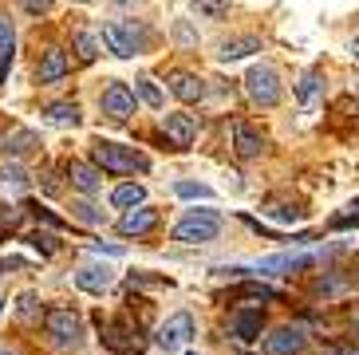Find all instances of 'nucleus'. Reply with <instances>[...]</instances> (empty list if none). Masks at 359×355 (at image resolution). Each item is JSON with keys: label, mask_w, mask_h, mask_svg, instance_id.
Wrapping results in <instances>:
<instances>
[{"label": "nucleus", "mask_w": 359, "mask_h": 355, "mask_svg": "<svg viewBox=\"0 0 359 355\" xmlns=\"http://www.w3.org/2000/svg\"><path fill=\"white\" fill-rule=\"evenodd\" d=\"M91 158H95V170H107V174H135V170L150 166L138 150L118 147V142H95V147H91Z\"/></svg>", "instance_id": "1"}, {"label": "nucleus", "mask_w": 359, "mask_h": 355, "mask_svg": "<svg viewBox=\"0 0 359 355\" xmlns=\"http://www.w3.org/2000/svg\"><path fill=\"white\" fill-rule=\"evenodd\" d=\"M99 40H103L118 60H130V55L142 52V43H147V28L135 24V20H111V24H103V36H99Z\"/></svg>", "instance_id": "2"}, {"label": "nucleus", "mask_w": 359, "mask_h": 355, "mask_svg": "<svg viewBox=\"0 0 359 355\" xmlns=\"http://www.w3.org/2000/svg\"><path fill=\"white\" fill-rule=\"evenodd\" d=\"M217 233H222V217H217L213 209H190V213L174 225V241H182V245H205V241H213Z\"/></svg>", "instance_id": "3"}, {"label": "nucleus", "mask_w": 359, "mask_h": 355, "mask_svg": "<svg viewBox=\"0 0 359 355\" xmlns=\"http://www.w3.org/2000/svg\"><path fill=\"white\" fill-rule=\"evenodd\" d=\"M43 332L52 335L55 347H79V340H83V320L72 308H52V312L43 316Z\"/></svg>", "instance_id": "4"}, {"label": "nucleus", "mask_w": 359, "mask_h": 355, "mask_svg": "<svg viewBox=\"0 0 359 355\" xmlns=\"http://www.w3.org/2000/svg\"><path fill=\"white\" fill-rule=\"evenodd\" d=\"M245 91H249V99H253V103L276 107L285 87H280V75H276L273 67H264V63H261V67H253V72L245 75Z\"/></svg>", "instance_id": "5"}, {"label": "nucleus", "mask_w": 359, "mask_h": 355, "mask_svg": "<svg viewBox=\"0 0 359 355\" xmlns=\"http://www.w3.org/2000/svg\"><path fill=\"white\" fill-rule=\"evenodd\" d=\"M103 344L111 347V351H118V355H127V351H142V340H138L135 320H130V316H118V320L103 324Z\"/></svg>", "instance_id": "6"}, {"label": "nucleus", "mask_w": 359, "mask_h": 355, "mask_svg": "<svg viewBox=\"0 0 359 355\" xmlns=\"http://www.w3.org/2000/svg\"><path fill=\"white\" fill-rule=\"evenodd\" d=\"M190 340H194V316L190 312L170 316L166 324L158 328V347H166V351H178V347H186Z\"/></svg>", "instance_id": "7"}, {"label": "nucleus", "mask_w": 359, "mask_h": 355, "mask_svg": "<svg viewBox=\"0 0 359 355\" xmlns=\"http://www.w3.org/2000/svg\"><path fill=\"white\" fill-rule=\"evenodd\" d=\"M103 115L115 119V123H127L135 115V91L127 83H111L103 91Z\"/></svg>", "instance_id": "8"}, {"label": "nucleus", "mask_w": 359, "mask_h": 355, "mask_svg": "<svg viewBox=\"0 0 359 355\" xmlns=\"http://www.w3.org/2000/svg\"><path fill=\"white\" fill-rule=\"evenodd\" d=\"M308 344V335L300 328H276L273 335H264V351L269 355H300Z\"/></svg>", "instance_id": "9"}, {"label": "nucleus", "mask_w": 359, "mask_h": 355, "mask_svg": "<svg viewBox=\"0 0 359 355\" xmlns=\"http://www.w3.org/2000/svg\"><path fill=\"white\" fill-rule=\"evenodd\" d=\"M233 150H237V158H261L264 135L249 123H233Z\"/></svg>", "instance_id": "10"}, {"label": "nucleus", "mask_w": 359, "mask_h": 355, "mask_svg": "<svg viewBox=\"0 0 359 355\" xmlns=\"http://www.w3.org/2000/svg\"><path fill=\"white\" fill-rule=\"evenodd\" d=\"M158 225V209H127L123 217H118V233L123 237H142Z\"/></svg>", "instance_id": "11"}, {"label": "nucleus", "mask_w": 359, "mask_h": 355, "mask_svg": "<svg viewBox=\"0 0 359 355\" xmlns=\"http://www.w3.org/2000/svg\"><path fill=\"white\" fill-rule=\"evenodd\" d=\"M67 67H72V63H67V55L60 52V48H48V52L40 55V67H36V79H40V83H60V79L67 75Z\"/></svg>", "instance_id": "12"}, {"label": "nucleus", "mask_w": 359, "mask_h": 355, "mask_svg": "<svg viewBox=\"0 0 359 355\" xmlns=\"http://www.w3.org/2000/svg\"><path fill=\"white\" fill-rule=\"evenodd\" d=\"M170 91L178 95L182 103H201V99H205V83H201L198 75H190V72H174L170 75Z\"/></svg>", "instance_id": "13"}, {"label": "nucleus", "mask_w": 359, "mask_h": 355, "mask_svg": "<svg viewBox=\"0 0 359 355\" xmlns=\"http://www.w3.org/2000/svg\"><path fill=\"white\" fill-rule=\"evenodd\" d=\"M162 130H166V138L174 142V147H190L194 135H198V126H194V119H190V115H166Z\"/></svg>", "instance_id": "14"}, {"label": "nucleus", "mask_w": 359, "mask_h": 355, "mask_svg": "<svg viewBox=\"0 0 359 355\" xmlns=\"http://www.w3.org/2000/svg\"><path fill=\"white\" fill-rule=\"evenodd\" d=\"M320 257H292V253H285V257H264V261H257V272H292V269H308V264H316Z\"/></svg>", "instance_id": "15"}, {"label": "nucleus", "mask_w": 359, "mask_h": 355, "mask_svg": "<svg viewBox=\"0 0 359 355\" xmlns=\"http://www.w3.org/2000/svg\"><path fill=\"white\" fill-rule=\"evenodd\" d=\"M67 178H72V186L83 189V194H95V189L103 186V174H99L95 166H87V162H72V166H67Z\"/></svg>", "instance_id": "16"}, {"label": "nucleus", "mask_w": 359, "mask_h": 355, "mask_svg": "<svg viewBox=\"0 0 359 355\" xmlns=\"http://www.w3.org/2000/svg\"><path fill=\"white\" fill-rule=\"evenodd\" d=\"M261 52V40L257 36H237V40H225L222 52H217V60L222 63H233V60H245V55Z\"/></svg>", "instance_id": "17"}, {"label": "nucleus", "mask_w": 359, "mask_h": 355, "mask_svg": "<svg viewBox=\"0 0 359 355\" xmlns=\"http://www.w3.org/2000/svg\"><path fill=\"white\" fill-rule=\"evenodd\" d=\"M261 328H264L261 312H237V316H233V335H237L241 344H253V340H261Z\"/></svg>", "instance_id": "18"}, {"label": "nucleus", "mask_w": 359, "mask_h": 355, "mask_svg": "<svg viewBox=\"0 0 359 355\" xmlns=\"http://www.w3.org/2000/svg\"><path fill=\"white\" fill-rule=\"evenodd\" d=\"M75 284L83 288V293H103L107 284H111V272L103 264H83V269L75 272Z\"/></svg>", "instance_id": "19"}, {"label": "nucleus", "mask_w": 359, "mask_h": 355, "mask_svg": "<svg viewBox=\"0 0 359 355\" xmlns=\"http://www.w3.org/2000/svg\"><path fill=\"white\" fill-rule=\"evenodd\" d=\"M320 87H324V79H320V72H304V79L296 83V99H300V107H312V103H316Z\"/></svg>", "instance_id": "20"}, {"label": "nucleus", "mask_w": 359, "mask_h": 355, "mask_svg": "<svg viewBox=\"0 0 359 355\" xmlns=\"http://www.w3.org/2000/svg\"><path fill=\"white\" fill-rule=\"evenodd\" d=\"M111 201H115L118 209H130V206H142L147 201V189L138 186V182H127V186H118L115 194H111Z\"/></svg>", "instance_id": "21"}, {"label": "nucleus", "mask_w": 359, "mask_h": 355, "mask_svg": "<svg viewBox=\"0 0 359 355\" xmlns=\"http://www.w3.org/2000/svg\"><path fill=\"white\" fill-rule=\"evenodd\" d=\"M43 115L52 119L55 126H75V123H79V107H75V103H52Z\"/></svg>", "instance_id": "22"}, {"label": "nucleus", "mask_w": 359, "mask_h": 355, "mask_svg": "<svg viewBox=\"0 0 359 355\" xmlns=\"http://www.w3.org/2000/svg\"><path fill=\"white\" fill-rule=\"evenodd\" d=\"M75 52H79L83 63H91L99 55V36L95 32H79V36H75Z\"/></svg>", "instance_id": "23"}, {"label": "nucleus", "mask_w": 359, "mask_h": 355, "mask_svg": "<svg viewBox=\"0 0 359 355\" xmlns=\"http://www.w3.org/2000/svg\"><path fill=\"white\" fill-rule=\"evenodd\" d=\"M135 91H138V99H142L147 107H154V111L162 107V91L154 87V79H147V75H142V79H135Z\"/></svg>", "instance_id": "24"}, {"label": "nucleus", "mask_w": 359, "mask_h": 355, "mask_svg": "<svg viewBox=\"0 0 359 355\" xmlns=\"http://www.w3.org/2000/svg\"><path fill=\"white\" fill-rule=\"evenodd\" d=\"M32 147H36V135H32V130H16V135L4 142V150H8L12 158H16V154H28Z\"/></svg>", "instance_id": "25"}, {"label": "nucleus", "mask_w": 359, "mask_h": 355, "mask_svg": "<svg viewBox=\"0 0 359 355\" xmlns=\"http://www.w3.org/2000/svg\"><path fill=\"white\" fill-rule=\"evenodd\" d=\"M194 8H198V16H210V20H222V16H229V0H198Z\"/></svg>", "instance_id": "26"}, {"label": "nucleus", "mask_w": 359, "mask_h": 355, "mask_svg": "<svg viewBox=\"0 0 359 355\" xmlns=\"http://www.w3.org/2000/svg\"><path fill=\"white\" fill-rule=\"evenodd\" d=\"M0 182H4V186H24L28 174H24L20 162H4V166H0Z\"/></svg>", "instance_id": "27"}, {"label": "nucleus", "mask_w": 359, "mask_h": 355, "mask_svg": "<svg viewBox=\"0 0 359 355\" xmlns=\"http://www.w3.org/2000/svg\"><path fill=\"white\" fill-rule=\"evenodd\" d=\"M264 213H269L273 221H285V225H296V221H300V209H296V206H276V201H273Z\"/></svg>", "instance_id": "28"}, {"label": "nucleus", "mask_w": 359, "mask_h": 355, "mask_svg": "<svg viewBox=\"0 0 359 355\" xmlns=\"http://www.w3.org/2000/svg\"><path fill=\"white\" fill-rule=\"evenodd\" d=\"M351 225H359V201H351L344 213H336V217H332V229H351Z\"/></svg>", "instance_id": "29"}, {"label": "nucleus", "mask_w": 359, "mask_h": 355, "mask_svg": "<svg viewBox=\"0 0 359 355\" xmlns=\"http://www.w3.org/2000/svg\"><path fill=\"white\" fill-rule=\"evenodd\" d=\"M174 194H178V198H213V189L210 186H198V182H178Z\"/></svg>", "instance_id": "30"}, {"label": "nucleus", "mask_w": 359, "mask_h": 355, "mask_svg": "<svg viewBox=\"0 0 359 355\" xmlns=\"http://www.w3.org/2000/svg\"><path fill=\"white\" fill-rule=\"evenodd\" d=\"M237 296H249V300H280V293L276 288H264V284H245Z\"/></svg>", "instance_id": "31"}, {"label": "nucleus", "mask_w": 359, "mask_h": 355, "mask_svg": "<svg viewBox=\"0 0 359 355\" xmlns=\"http://www.w3.org/2000/svg\"><path fill=\"white\" fill-rule=\"evenodd\" d=\"M75 209V217L79 221H87V225H103V213H99L95 206H87V201H79V206H72Z\"/></svg>", "instance_id": "32"}, {"label": "nucleus", "mask_w": 359, "mask_h": 355, "mask_svg": "<svg viewBox=\"0 0 359 355\" xmlns=\"http://www.w3.org/2000/svg\"><path fill=\"white\" fill-rule=\"evenodd\" d=\"M174 36H178V43H186V48H198V32H190V24H186V20H178Z\"/></svg>", "instance_id": "33"}, {"label": "nucleus", "mask_w": 359, "mask_h": 355, "mask_svg": "<svg viewBox=\"0 0 359 355\" xmlns=\"http://www.w3.org/2000/svg\"><path fill=\"white\" fill-rule=\"evenodd\" d=\"M24 12H32V16H43V12H52V0H20Z\"/></svg>", "instance_id": "34"}, {"label": "nucleus", "mask_w": 359, "mask_h": 355, "mask_svg": "<svg viewBox=\"0 0 359 355\" xmlns=\"http://www.w3.org/2000/svg\"><path fill=\"white\" fill-rule=\"evenodd\" d=\"M4 48H16V36H12L8 20H0V52H4Z\"/></svg>", "instance_id": "35"}, {"label": "nucleus", "mask_w": 359, "mask_h": 355, "mask_svg": "<svg viewBox=\"0 0 359 355\" xmlns=\"http://www.w3.org/2000/svg\"><path fill=\"white\" fill-rule=\"evenodd\" d=\"M36 312V293H24L20 296V316H32Z\"/></svg>", "instance_id": "36"}, {"label": "nucleus", "mask_w": 359, "mask_h": 355, "mask_svg": "<svg viewBox=\"0 0 359 355\" xmlns=\"http://www.w3.org/2000/svg\"><path fill=\"white\" fill-rule=\"evenodd\" d=\"M32 245H36V249H43V253H52V249H55L48 233H36V237H32Z\"/></svg>", "instance_id": "37"}, {"label": "nucleus", "mask_w": 359, "mask_h": 355, "mask_svg": "<svg viewBox=\"0 0 359 355\" xmlns=\"http://www.w3.org/2000/svg\"><path fill=\"white\" fill-rule=\"evenodd\" d=\"M351 52H355V63H359V40H351Z\"/></svg>", "instance_id": "38"}, {"label": "nucleus", "mask_w": 359, "mask_h": 355, "mask_svg": "<svg viewBox=\"0 0 359 355\" xmlns=\"http://www.w3.org/2000/svg\"><path fill=\"white\" fill-rule=\"evenodd\" d=\"M344 355H359V347H351V351H344Z\"/></svg>", "instance_id": "39"}, {"label": "nucleus", "mask_w": 359, "mask_h": 355, "mask_svg": "<svg viewBox=\"0 0 359 355\" xmlns=\"http://www.w3.org/2000/svg\"><path fill=\"white\" fill-rule=\"evenodd\" d=\"M237 355H253V351H237Z\"/></svg>", "instance_id": "40"}, {"label": "nucleus", "mask_w": 359, "mask_h": 355, "mask_svg": "<svg viewBox=\"0 0 359 355\" xmlns=\"http://www.w3.org/2000/svg\"><path fill=\"white\" fill-rule=\"evenodd\" d=\"M0 355H16V351H0Z\"/></svg>", "instance_id": "41"}, {"label": "nucleus", "mask_w": 359, "mask_h": 355, "mask_svg": "<svg viewBox=\"0 0 359 355\" xmlns=\"http://www.w3.org/2000/svg\"><path fill=\"white\" fill-rule=\"evenodd\" d=\"M355 328H359V312H355Z\"/></svg>", "instance_id": "42"}, {"label": "nucleus", "mask_w": 359, "mask_h": 355, "mask_svg": "<svg viewBox=\"0 0 359 355\" xmlns=\"http://www.w3.org/2000/svg\"><path fill=\"white\" fill-rule=\"evenodd\" d=\"M118 4H130V0H118Z\"/></svg>", "instance_id": "43"}, {"label": "nucleus", "mask_w": 359, "mask_h": 355, "mask_svg": "<svg viewBox=\"0 0 359 355\" xmlns=\"http://www.w3.org/2000/svg\"><path fill=\"white\" fill-rule=\"evenodd\" d=\"M0 312H4V300H0Z\"/></svg>", "instance_id": "44"}]
</instances>
